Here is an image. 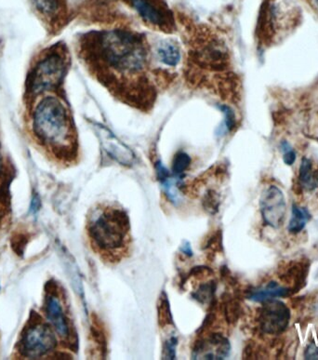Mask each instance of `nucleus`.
Listing matches in <instances>:
<instances>
[{
    "label": "nucleus",
    "instance_id": "obj_6",
    "mask_svg": "<svg viewBox=\"0 0 318 360\" xmlns=\"http://www.w3.org/2000/svg\"><path fill=\"white\" fill-rule=\"evenodd\" d=\"M56 347V338L48 325L37 323L25 331L21 342V353L30 359H37Z\"/></svg>",
    "mask_w": 318,
    "mask_h": 360
},
{
    "label": "nucleus",
    "instance_id": "obj_3",
    "mask_svg": "<svg viewBox=\"0 0 318 360\" xmlns=\"http://www.w3.org/2000/svg\"><path fill=\"white\" fill-rule=\"evenodd\" d=\"M34 131L48 145L63 146L69 139L70 124L62 102L55 97L43 99L33 117Z\"/></svg>",
    "mask_w": 318,
    "mask_h": 360
},
{
    "label": "nucleus",
    "instance_id": "obj_8",
    "mask_svg": "<svg viewBox=\"0 0 318 360\" xmlns=\"http://www.w3.org/2000/svg\"><path fill=\"white\" fill-rule=\"evenodd\" d=\"M262 219L267 226L279 229L284 223L287 205L284 194L277 186H269L260 200Z\"/></svg>",
    "mask_w": 318,
    "mask_h": 360
},
{
    "label": "nucleus",
    "instance_id": "obj_1",
    "mask_svg": "<svg viewBox=\"0 0 318 360\" xmlns=\"http://www.w3.org/2000/svg\"><path fill=\"white\" fill-rule=\"evenodd\" d=\"M86 51L94 66L108 76H140L148 63V51L140 34L117 30L89 34ZM99 70V71H100Z\"/></svg>",
    "mask_w": 318,
    "mask_h": 360
},
{
    "label": "nucleus",
    "instance_id": "obj_4",
    "mask_svg": "<svg viewBox=\"0 0 318 360\" xmlns=\"http://www.w3.org/2000/svg\"><path fill=\"white\" fill-rule=\"evenodd\" d=\"M65 60L60 54L46 56L37 63L29 77V89L34 94L51 90L62 82L65 73Z\"/></svg>",
    "mask_w": 318,
    "mask_h": 360
},
{
    "label": "nucleus",
    "instance_id": "obj_28",
    "mask_svg": "<svg viewBox=\"0 0 318 360\" xmlns=\"http://www.w3.org/2000/svg\"><path fill=\"white\" fill-rule=\"evenodd\" d=\"M314 2H316V4L318 6V0H314Z\"/></svg>",
    "mask_w": 318,
    "mask_h": 360
},
{
    "label": "nucleus",
    "instance_id": "obj_19",
    "mask_svg": "<svg viewBox=\"0 0 318 360\" xmlns=\"http://www.w3.org/2000/svg\"><path fill=\"white\" fill-rule=\"evenodd\" d=\"M191 160L189 155L184 152H179L175 155L173 158L172 162V172L173 174L181 176L182 174H184V172L189 168Z\"/></svg>",
    "mask_w": 318,
    "mask_h": 360
},
{
    "label": "nucleus",
    "instance_id": "obj_14",
    "mask_svg": "<svg viewBox=\"0 0 318 360\" xmlns=\"http://www.w3.org/2000/svg\"><path fill=\"white\" fill-rule=\"evenodd\" d=\"M155 56L159 62L169 68H175L181 60V49L172 39H161L155 45Z\"/></svg>",
    "mask_w": 318,
    "mask_h": 360
},
{
    "label": "nucleus",
    "instance_id": "obj_23",
    "mask_svg": "<svg viewBox=\"0 0 318 360\" xmlns=\"http://www.w3.org/2000/svg\"><path fill=\"white\" fill-rule=\"evenodd\" d=\"M212 285H205V286L201 287V289L196 292V297L198 298V300H201L205 302L212 298Z\"/></svg>",
    "mask_w": 318,
    "mask_h": 360
},
{
    "label": "nucleus",
    "instance_id": "obj_27",
    "mask_svg": "<svg viewBox=\"0 0 318 360\" xmlns=\"http://www.w3.org/2000/svg\"><path fill=\"white\" fill-rule=\"evenodd\" d=\"M2 171V155H1V151H0V174H1Z\"/></svg>",
    "mask_w": 318,
    "mask_h": 360
},
{
    "label": "nucleus",
    "instance_id": "obj_25",
    "mask_svg": "<svg viewBox=\"0 0 318 360\" xmlns=\"http://www.w3.org/2000/svg\"><path fill=\"white\" fill-rule=\"evenodd\" d=\"M305 358V359H318V347L314 342L306 347Z\"/></svg>",
    "mask_w": 318,
    "mask_h": 360
},
{
    "label": "nucleus",
    "instance_id": "obj_2",
    "mask_svg": "<svg viewBox=\"0 0 318 360\" xmlns=\"http://www.w3.org/2000/svg\"><path fill=\"white\" fill-rule=\"evenodd\" d=\"M131 221L128 213L114 206H101L89 219L92 247L107 261H120L129 249Z\"/></svg>",
    "mask_w": 318,
    "mask_h": 360
},
{
    "label": "nucleus",
    "instance_id": "obj_24",
    "mask_svg": "<svg viewBox=\"0 0 318 360\" xmlns=\"http://www.w3.org/2000/svg\"><path fill=\"white\" fill-rule=\"evenodd\" d=\"M175 347L176 341L174 338H172L167 342L166 351H165V354H166V355L164 356V358L166 359H174Z\"/></svg>",
    "mask_w": 318,
    "mask_h": 360
},
{
    "label": "nucleus",
    "instance_id": "obj_10",
    "mask_svg": "<svg viewBox=\"0 0 318 360\" xmlns=\"http://www.w3.org/2000/svg\"><path fill=\"white\" fill-rule=\"evenodd\" d=\"M95 131L99 138L101 146L105 151L118 163L122 165H132L135 160V155L108 128L102 124L96 123L94 125Z\"/></svg>",
    "mask_w": 318,
    "mask_h": 360
},
{
    "label": "nucleus",
    "instance_id": "obj_5",
    "mask_svg": "<svg viewBox=\"0 0 318 360\" xmlns=\"http://www.w3.org/2000/svg\"><path fill=\"white\" fill-rule=\"evenodd\" d=\"M138 15L151 27L169 32L174 27L172 11L165 0H125Z\"/></svg>",
    "mask_w": 318,
    "mask_h": 360
},
{
    "label": "nucleus",
    "instance_id": "obj_7",
    "mask_svg": "<svg viewBox=\"0 0 318 360\" xmlns=\"http://www.w3.org/2000/svg\"><path fill=\"white\" fill-rule=\"evenodd\" d=\"M260 310V330L266 334L277 335L282 333L288 326L291 321V311L284 302L274 300L262 302Z\"/></svg>",
    "mask_w": 318,
    "mask_h": 360
},
{
    "label": "nucleus",
    "instance_id": "obj_26",
    "mask_svg": "<svg viewBox=\"0 0 318 360\" xmlns=\"http://www.w3.org/2000/svg\"><path fill=\"white\" fill-rule=\"evenodd\" d=\"M40 208V200L37 195H34V198H32V202L30 206V213L32 214H36Z\"/></svg>",
    "mask_w": 318,
    "mask_h": 360
},
{
    "label": "nucleus",
    "instance_id": "obj_11",
    "mask_svg": "<svg viewBox=\"0 0 318 360\" xmlns=\"http://www.w3.org/2000/svg\"><path fill=\"white\" fill-rule=\"evenodd\" d=\"M229 341L221 334L213 333L196 342L193 349V359H224L229 356Z\"/></svg>",
    "mask_w": 318,
    "mask_h": 360
},
{
    "label": "nucleus",
    "instance_id": "obj_21",
    "mask_svg": "<svg viewBox=\"0 0 318 360\" xmlns=\"http://www.w3.org/2000/svg\"><path fill=\"white\" fill-rule=\"evenodd\" d=\"M283 152V160L284 162L288 166H291L296 160V153L292 149L291 146L288 143H283L281 145Z\"/></svg>",
    "mask_w": 318,
    "mask_h": 360
},
{
    "label": "nucleus",
    "instance_id": "obj_12",
    "mask_svg": "<svg viewBox=\"0 0 318 360\" xmlns=\"http://www.w3.org/2000/svg\"><path fill=\"white\" fill-rule=\"evenodd\" d=\"M293 293L290 288L280 286L276 282L271 281L265 286L250 290L248 293V300L256 302H265L276 298L288 297Z\"/></svg>",
    "mask_w": 318,
    "mask_h": 360
},
{
    "label": "nucleus",
    "instance_id": "obj_22",
    "mask_svg": "<svg viewBox=\"0 0 318 360\" xmlns=\"http://www.w3.org/2000/svg\"><path fill=\"white\" fill-rule=\"evenodd\" d=\"M216 195L215 193L210 192L207 195L206 200H204L205 208L212 213L218 210L219 200Z\"/></svg>",
    "mask_w": 318,
    "mask_h": 360
},
{
    "label": "nucleus",
    "instance_id": "obj_17",
    "mask_svg": "<svg viewBox=\"0 0 318 360\" xmlns=\"http://www.w3.org/2000/svg\"><path fill=\"white\" fill-rule=\"evenodd\" d=\"M311 219L312 215L307 208L293 204L292 205L291 218L288 227V232L291 234H299L305 229L306 224Z\"/></svg>",
    "mask_w": 318,
    "mask_h": 360
},
{
    "label": "nucleus",
    "instance_id": "obj_18",
    "mask_svg": "<svg viewBox=\"0 0 318 360\" xmlns=\"http://www.w3.org/2000/svg\"><path fill=\"white\" fill-rule=\"evenodd\" d=\"M37 10L47 16H53L59 13L61 8L60 0H32Z\"/></svg>",
    "mask_w": 318,
    "mask_h": 360
},
{
    "label": "nucleus",
    "instance_id": "obj_15",
    "mask_svg": "<svg viewBox=\"0 0 318 360\" xmlns=\"http://www.w3.org/2000/svg\"><path fill=\"white\" fill-rule=\"evenodd\" d=\"M46 313H47L49 321L56 330L57 333L61 337H65V338L68 337L69 335L68 321H66L60 301L53 295L50 296L48 299Z\"/></svg>",
    "mask_w": 318,
    "mask_h": 360
},
{
    "label": "nucleus",
    "instance_id": "obj_20",
    "mask_svg": "<svg viewBox=\"0 0 318 360\" xmlns=\"http://www.w3.org/2000/svg\"><path fill=\"white\" fill-rule=\"evenodd\" d=\"M158 321L162 327L172 323V315H170L169 304L166 298L161 299L160 304L158 305Z\"/></svg>",
    "mask_w": 318,
    "mask_h": 360
},
{
    "label": "nucleus",
    "instance_id": "obj_9",
    "mask_svg": "<svg viewBox=\"0 0 318 360\" xmlns=\"http://www.w3.org/2000/svg\"><path fill=\"white\" fill-rule=\"evenodd\" d=\"M193 58L198 65L208 70H222L227 66V47L217 39L203 40L193 51Z\"/></svg>",
    "mask_w": 318,
    "mask_h": 360
},
{
    "label": "nucleus",
    "instance_id": "obj_16",
    "mask_svg": "<svg viewBox=\"0 0 318 360\" xmlns=\"http://www.w3.org/2000/svg\"><path fill=\"white\" fill-rule=\"evenodd\" d=\"M299 184L305 191H314L318 188V169H314L313 163L303 158L300 167Z\"/></svg>",
    "mask_w": 318,
    "mask_h": 360
},
{
    "label": "nucleus",
    "instance_id": "obj_13",
    "mask_svg": "<svg viewBox=\"0 0 318 360\" xmlns=\"http://www.w3.org/2000/svg\"><path fill=\"white\" fill-rule=\"evenodd\" d=\"M309 263L307 262H291L288 267H286L284 272L279 278L286 283L293 284L292 292H298V290L305 286V279L309 272Z\"/></svg>",
    "mask_w": 318,
    "mask_h": 360
}]
</instances>
